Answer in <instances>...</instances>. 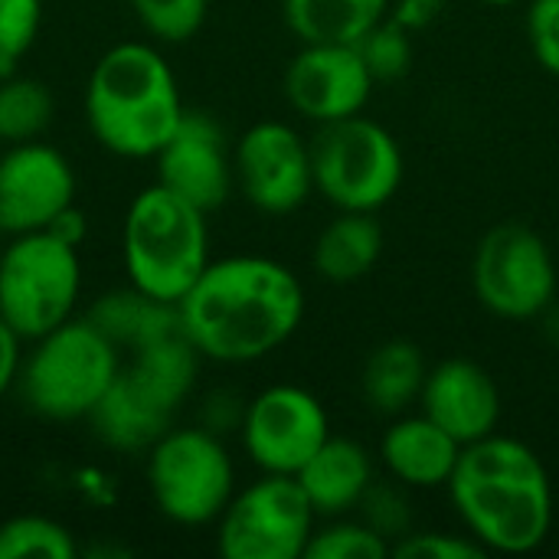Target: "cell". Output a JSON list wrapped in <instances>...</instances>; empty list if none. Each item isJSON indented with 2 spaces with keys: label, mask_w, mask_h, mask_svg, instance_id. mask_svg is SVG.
<instances>
[{
  "label": "cell",
  "mask_w": 559,
  "mask_h": 559,
  "mask_svg": "<svg viewBox=\"0 0 559 559\" xmlns=\"http://www.w3.org/2000/svg\"><path fill=\"white\" fill-rule=\"evenodd\" d=\"M305 285L278 259L226 255L177 301L183 331L213 364H255L285 347L305 321Z\"/></svg>",
  "instance_id": "obj_1"
},
{
  "label": "cell",
  "mask_w": 559,
  "mask_h": 559,
  "mask_svg": "<svg viewBox=\"0 0 559 559\" xmlns=\"http://www.w3.org/2000/svg\"><path fill=\"white\" fill-rule=\"evenodd\" d=\"M445 491L465 534L488 554L527 557L554 531L550 472L521 439L491 432L468 442Z\"/></svg>",
  "instance_id": "obj_2"
},
{
  "label": "cell",
  "mask_w": 559,
  "mask_h": 559,
  "mask_svg": "<svg viewBox=\"0 0 559 559\" xmlns=\"http://www.w3.org/2000/svg\"><path fill=\"white\" fill-rule=\"evenodd\" d=\"M177 72L154 43L128 39L98 56L85 82L92 138L128 160H154L183 118Z\"/></svg>",
  "instance_id": "obj_3"
},
{
  "label": "cell",
  "mask_w": 559,
  "mask_h": 559,
  "mask_svg": "<svg viewBox=\"0 0 559 559\" xmlns=\"http://www.w3.org/2000/svg\"><path fill=\"white\" fill-rule=\"evenodd\" d=\"M206 216L160 183L144 187L131 200L121 226L128 282L151 298L177 305L213 262Z\"/></svg>",
  "instance_id": "obj_4"
},
{
  "label": "cell",
  "mask_w": 559,
  "mask_h": 559,
  "mask_svg": "<svg viewBox=\"0 0 559 559\" xmlns=\"http://www.w3.org/2000/svg\"><path fill=\"white\" fill-rule=\"evenodd\" d=\"M29 344L16 390L23 406L49 423L88 419L124 364L121 350L85 314L69 318Z\"/></svg>",
  "instance_id": "obj_5"
},
{
  "label": "cell",
  "mask_w": 559,
  "mask_h": 559,
  "mask_svg": "<svg viewBox=\"0 0 559 559\" xmlns=\"http://www.w3.org/2000/svg\"><path fill=\"white\" fill-rule=\"evenodd\" d=\"M314 190L347 213H377L403 187L406 160L390 128L360 115L318 124L311 138Z\"/></svg>",
  "instance_id": "obj_6"
},
{
  "label": "cell",
  "mask_w": 559,
  "mask_h": 559,
  "mask_svg": "<svg viewBox=\"0 0 559 559\" xmlns=\"http://www.w3.org/2000/svg\"><path fill=\"white\" fill-rule=\"evenodd\" d=\"M82 298L79 246L49 229L10 236L0 252V314L23 344L75 318Z\"/></svg>",
  "instance_id": "obj_7"
},
{
  "label": "cell",
  "mask_w": 559,
  "mask_h": 559,
  "mask_svg": "<svg viewBox=\"0 0 559 559\" xmlns=\"http://www.w3.org/2000/svg\"><path fill=\"white\" fill-rule=\"evenodd\" d=\"M147 491L177 527L216 524L236 495V465L223 436L197 426H170L147 449Z\"/></svg>",
  "instance_id": "obj_8"
},
{
  "label": "cell",
  "mask_w": 559,
  "mask_h": 559,
  "mask_svg": "<svg viewBox=\"0 0 559 559\" xmlns=\"http://www.w3.org/2000/svg\"><path fill=\"white\" fill-rule=\"evenodd\" d=\"M472 292L495 318H544L559 295L557 262L547 239L521 223L491 226L472 255Z\"/></svg>",
  "instance_id": "obj_9"
},
{
  "label": "cell",
  "mask_w": 559,
  "mask_h": 559,
  "mask_svg": "<svg viewBox=\"0 0 559 559\" xmlns=\"http://www.w3.org/2000/svg\"><path fill=\"white\" fill-rule=\"evenodd\" d=\"M318 514L295 475H265L229 498L216 521L223 559H305Z\"/></svg>",
  "instance_id": "obj_10"
},
{
  "label": "cell",
  "mask_w": 559,
  "mask_h": 559,
  "mask_svg": "<svg viewBox=\"0 0 559 559\" xmlns=\"http://www.w3.org/2000/svg\"><path fill=\"white\" fill-rule=\"evenodd\" d=\"M239 439L259 472L298 475L331 439V419L311 390L298 383H275L246 403Z\"/></svg>",
  "instance_id": "obj_11"
},
{
  "label": "cell",
  "mask_w": 559,
  "mask_h": 559,
  "mask_svg": "<svg viewBox=\"0 0 559 559\" xmlns=\"http://www.w3.org/2000/svg\"><path fill=\"white\" fill-rule=\"evenodd\" d=\"M239 193L269 216H288L314 193L311 141L285 121L252 124L233 147Z\"/></svg>",
  "instance_id": "obj_12"
},
{
  "label": "cell",
  "mask_w": 559,
  "mask_h": 559,
  "mask_svg": "<svg viewBox=\"0 0 559 559\" xmlns=\"http://www.w3.org/2000/svg\"><path fill=\"white\" fill-rule=\"evenodd\" d=\"M75 170L49 141L0 147V236L46 229L75 203Z\"/></svg>",
  "instance_id": "obj_13"
},
{
  "label": "cell",
  "mask_w": 559,
  "mask_h": 559,
  "mask_svg": "<svg viewBox=\"0 0 559 559\" xmlns=\"http://www.w3.org/2000/svg\"><path fill=\"white\" fill-rule=\"evenodd\" d=\"M377 88L357 43H301L292 56L282 92L305 121L331 124L360 115Z\"/></svg>",
  "instance_id": "obj_14"
},
{
  "label": "cell",
  "mask_w": 559,
  "mask_h": 559,
  "mask_svg": "<svg viewBox=\"0 0 559 559\" xmlns=\"http://www.w3.org/2000/svg\"><path fill=\"white\" fill-rule=\"evenodd\" d=\"M157 183L183 197L187 203L200 206L203 213L219 210L233 187V151L226 141L223 124L200 111L187 108L177 131L167 138V144L157 151Z\"/></svg>",
  "instance_id": "obj_15"
},
{
  "label": "cell",
  "mask_w": 559,
  "mask_h": 559,
  "mask_svg": "<svg viewBox=\"0 0 559 559\" xmlns=\"http://www.w3.org/2000/svg\"><path fill=\"white\" fill-rule=\"evenodd\" d=\"M419 413H426L452 439L468 445L498 432L501 390L481 364L468 357H449L429 367V377L419 396Z\"/></svg>",
  "instance_id": "obj_16"
},
{
  "label": "cell",
  "mask_w": 559,
  "mask_h": 559,
  "mask_svg": "<svg viewBox=\"0 0 559 559\" xmlns=\"http://www.w3.org/2000/svg\"><path fill=\"white\" fill-rule=\"evenodd\" d=\"M180 403L167 396L160 386H154L147 377L121 364L115 383L98 400L92 416L85 419L92 426V436L121 455H147V449L177 426Z\"/></svg>",
  "instance_id": "obj_17"
},
{
  "label": "cell",
  "mask_w": 559,
  "mask_h": 559,
  "mask_svg": "<svg viewBox=\"0 0 559 559\" xmlns=\"http://www.w3.org/2000/svg\"><path fill=\"white\" fill-rule=\"evenodd\" d=\"M462 449L465 445L426 413H403L393 416L380 439V462L386 475L409 491H436L449 485Z\"/></svg>",
  "instance_id": "obj_18"
},
{
  "label": "cell",
  "mask_w": 559,
  "mask_h": 559,
  "mask_svg": "<svg viewBox=\"0 0 559 559\" xmlns=\"http://www.w3.org/2000/svg\"><path fill=\"white\" fill-rule=\"evenodd\" d=\"M295 478L308 495L318 521H328V518L354 514L377 472H373V455L364 442L331 436Z\"/></svg>",
  "instance_id": "obj_19"
},
{
  "label": "cell",
  "mask_w": 559,
  "mask_h": 559,
  "mask_svg": "<svg viewBox=\"0 0 559 559\" xmlns=\"http://www.w3.org/2000/svg\"><path fill=\"white\" fill-rule=\"evenodd\" d=\"M383 255V226L377 213H347L337 216L318 233L311 249V269L331 285H350L367 278Z\"/></svg>",
  "instance_id": "obj_20"
},
{
  "label": "cell",
  "mask_w": 559,
  "mask_h": 559,
  "mask_svg": "<svg viewBox=\"0 0 559 559\" xmlns=\"http://www.w3.org/2000/svg\"><path fill=\"white\" fill-rule=\"evenodd\" d=\"M429 364L419 344L393 337L370 350L360 370V396L380 416H403L419 406Z\"/></svg>",
  "instance_id": "obj_21"
},
{
  "label": "cell",
  "mask_w": 559,
  "mask_h": 559,
  "mask_svg": "<svg viewBox=\"0 0 559 559\" xmlns=\"http://www.w3.org/2000/svg\"><path fill=\"white\" fill-rule=\"evenodd\" d=\"M85 318L121 354H131L144 341L177 328L180 324V308L174 301L151 298V295H144L134 285H124V288H111V292L98 295L92 301V308L85 311Z\"/></svg>",
  "instance_id": "obj_22"
},
{
  "label": "cell",
  "mask_w": 559,
  "mask_h": 559,
  "mask_svg": "<svg viewBox=\"0 0 559 559\" xmlns=\"http://www.w3.org/2000/svg\"><path fill=\"white\" fill-rule=\"evenodd\" d=\"M393 0H282L285 26L298 43H360Z\"/></svg>",
  "instance_id": "obj_23"
},
{
  "label": "cell",
  "mask_w": 559,
  "mask_h": 559,
  "mask_svg": "<svg viewBox=\"0 0 559 559\" xmlns=\"http://www.w3.org/2000/svg\"><path fill=\"white\" fill-rule=\"evenodd\" d=\"M56 118V98L46 82L33 75H0V144L39 141Z\"/></svg>",
  "instance_id": "obj_24"
},
{
  "label": "cell",
  "mask_w": 559,
  "mask_h": 559,
  "mask_svg": "<svg viewBox=\"0 0 559 559\" xmlns=\"http://www.w3.org/2000/svg\"><path fill=\"white\" fill-rule=\"evenodd\" d=\"M75 537L52 518L16 514L0 524V559H72Z\"/></svg>",
  "instance_id": "obj_25"
},
{
  "label": "cell",
  "mask_w": 559,
  "mask_h": 559,
  "mask_svg": "<svg viewBox=\"0 0 559 559\" xmlns=\"http://www.w3.org/2000/svg\"><path fill=\"white\" fill-rule=\"evenodd\" d=\"M393 557V544L370 531L360 518H328V524H318L305 559H386Z\"/></svg>",
  "instance_id": "obj_26"
},
{
  "label": "cell",
  "mask_w": 559,
  "mask_h": 559,
  "mask_svg": "<svg viewBox=\"0 0 559 559\" xmlns=\"http://www.w3.org/2000/svg\"><path fill=\"white\" fill-rule=\"evenodd\" d=\"M370 531H377L380 537H386L390 544H396L400 537H406L413 531L416 511H413V498L409 488L400 485L396 478H373L370 488L364 491L357 511H354Z\"/></svg>",
  "instance_id": "obj_27"
},
{
  "label": "cell",
  "mask_w": 559,
  "mask_h": 559,
  "mask_svg": "<svg viewBox=\"0 0 559 559\" xmlns=\"http://www.w3.org/2000/svg\"><path fill=\"white\" fill-rule=\"evenodd\" d=\"M138 23L157 43H187L193 39L210 13V0H128Z\"/></svg>",
  "instance_id": "obj_28"
},
{
  "label": "cell",
  "mask_w": 559,
  "mask_h": 559,
  "mask_svg": "<svg viewBox=\"0 0 559 559\" xmlns=\"http://www.w3.org/2000/svg\"><path fill=\"white\" fill-rule=\"evenodd\" d=\"M370 75L380 82H396L409 72L413 66V33L400 26L393 16L380 20L360 43H357Z\"/></svg>",
  "instance_id": "obj_29"
},
{
  "label": "cell",
  "mask_w": 559,
  "mask_h": 559,
  "mask_svg": "<svg viewBox=\"0 0 559 559\" xmlns=\"http://www.w3.org/2000/svg\"><path fill=\"white\" fill-rule=\"evenodd\" d=\"M43 26V0H0V75L20 69Z\"/></svg>",
  "instance_id": "obj_30"
},
{
  "label": "cell",
  "mask_w": 559,
  "mask_h": 559,
  "mask_svg": "<svg viewBox=\"0 0 559 559\" xmlns=\"http://www.w3.org/2000/svg\"><path fill=\"white\" fill-rule=\"evenodd\" d=\"M393 557L400 559H485L488 550L472 534L449 531H409L393 544Z\"/></svg>",
  "instance_id": "obj_31"
},
{
  "label": "cell",
  "mask_w": 559,
  "mask_h": 559,
  "mask_svg": "<svg viewBox=\"0 0 559 559\" xmlns=\"http://www.w3.org/2000/svg\"><path fill=\"white\" fill-rule=\"evenodd\" d=\"M527 43L540 69L559 79V0L527 3Z\"/></svg>",
  "instance_id": "obj_32"
},
{
  "label": "cell",
  "mask_w": 559,
  "mask_h": 559,
  "mask_svg": "<svg viewBox=\"0 0 559 559\" xmlns=\"http://www.w3.org/2000/svg\"><path fill=\"white\" fill-rule=\"evenodd\" d=\"M246 403L239 393L233 390H213L203 406H200V426L216 432V436H229V432H239L242 426V416H246Z\"/></svg>",
  "instance_id": "obj_33"
},
{
  "label": "cell",
  "mask_w": 559,
  "mask_h": 559,
  "mask_svg": "<svg viewBox=\"0 0 559 559\" xmlns=\"http://www.w3.org/2000/svg\"><path fill=\"white\" fill-rule=\"evenodd\" d=\"M445 7L449 0H393L390 16L409 33H419V29H429L445 13Z\"/></svg>",
  "instance_id": "obj_34"
},
{
  "label": "cell",
  "mask_w": 559,
  "mask_h": 559,
  "mask_svg": "<svg viewBox=\"0 0 559 559\" xmlns=\"http://www.w3.org/2000/svg\"><path fill=\"white\" fill-rule=\"evenodd\" d=\"M20 364H23V341L0 314V400L16 386Z\"/></svg>",
  "instance_id": "obj_35"
},
{
  "label": "cell",
  "mask_w": 559,
  "mask_h": 559,
  "mask_svg": "<svg viewBox=\"0 0 559 559\" xmlns=\"http://www.w3.org/2000/svg\"><path fill=\"white\" fill-rule=\"evenodd\" d=\"M46 229H49L52 236L66 239L69 246H79V249H82V242H85V236H88V219H85V213L72 203V206L62 210Z\"/></svg>",
  "instance_id": "obj_36"
},
{
  "label": "cell",
  "mask_w": 559,
  "mask_h": 559,
  "mask_svg": "<svg viewBox=\"0 0 559 559\" xmlns=\"http://www.w3.org/2000/svg\"><path fill=\"white\" fill-rule=\"evenodd\" d=\"M544 331H547L550 344L559 347V295H557V301L544 311Z\"/></svg>",
  "instance_id": "obj_37"
},
{
  "label": "cell",
  "mask_w": 559,
  "mask_h": 559,
  "mask_svg": "<svg viewBox=\"0 0 559 559\" xmlns=\"http://www.w3.org/2000/svg\"><path fill=\"white\" fill-rule=\"evenodd\" d=\"M485 7H511V3H521V0H478Z\"/></svg>",
  "instance_id": "obj_38"
},
{
  "label": "cell",
  "mask_w": 559,
  "mask_h": 559,
  "mask_svg": "<svg viewBox=\"0 0 559 559\" xmlns=\"http://www.w3.org/2000/svg\"><path fill=\"white\" fill-rule=\"evenodd\" d=\"M0 252H3V236H0Z\"/></svg>",
  "instance_id": "obj_39"
},
{
  "label": "cell",
  "mask_w": 559,
  "mask_h": 559,
  "mask_svg": "<svg viewBox=\"0 0 559 559\" xmlns=\"http://www.w3.org/2000/svg\"><path fill=\"white\" fill-rule=\"evenodd\" d=\"M0 147H3V144H0Z\"/></svg>",
  "instance_id": "obj_40"
}]
</instances>
